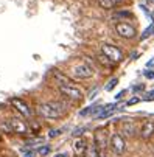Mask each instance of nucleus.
<instances>
[{
  "mask_svg": "<svg viewBox=\"0 0 154 157\" xmlns=\"http://www.w3.org/2000/svg\"><path fill=\"white\" fill-rule=\"evenodd\" d=\"M37 114L48 120H58L67 114V104L62 101H47L37 107Z\"/></svg>",
  "mask_w": 154,
  "mask_h": 157,
  "instance_id": "f257e3e1",
  "label": "nucleus"
},
{
  "mask_svg": "<svg viewBox=\"0 0 154 157\" xmlns=\"http://www.w3.org/2000/svg\"><path fill=\"white\" fill-rule=\"evenodd\" d=\"M59 90L64 97H67L70 100H83L84 98L83 90L73 84H59Z\"/></svg>",
  "mask_w": 154,
  "mask_h": 157,
  "instance_id": "f03ea898",
  "label": "nucleus"
},
{
  "mask_svg": "<svg viewBox=\"0 0 154 157\" xmlns=\"http://www.w3.org/2000/svg\"><path fill=\"white\" fill-rule=\"evenodd\" d=\"M111 143V139H109V134L104 128H98L94 134V145L97 149H106Z\"/></svg>",
  "mask_w": 154,
  "mask_h": 157,
  "instance_id": "7ed1b4c3",
  "label": "nucleus"
},
{
  "mask_svg": "<svg viewBox=\"0 0 154 157\" xmlns=\"http://www.w3.org/2000/svg\"><path fill=\"white\" fill-rule=\"evenodd\" d=\"M101 52L106 58H109L112 62H120L123 59V52L115 47V45H111V44H103L101 45Z\"/></svg>",
  "mask_w": 154,
  "mask_h": 157,
  "instance_id": "20e7f679",
  "label": "nucleus"
},
{
  "mask_svg": "<svg viewBox=\"0 0 154 157\" xmlns=\"http://www.w3.org/2000/svg\"><path fill=\"white\" fill-rule=\"evenodd\" d=\"M115 31L118 33V36L125 39H133L136 36V28L131 24H128V22H118L115 25Z\"/></svg>",
  "mask_w": 154,
  "mask_h": 157,
  "instance_id": "39448f33",
  "label": "nucleus"
},
{
  "mask_svg": "<svg viewBox=\"0 0 154 157\" xmlns=\"http://www.w3.org/2000/svg\"><path fill=\"white\" fill-rule=\"evenodd\" d=\"M109 146H111L112 152L117 154V155L123 154L125 149H126V143H125V140H123V137L120 136V134H112V136H111V143H109Z\"/></svg>",
  "mask_w": 154,
  "mask_h": 157,
  "instance_id": "423d86ee",
  "label": "nucleus"
},
{
  "mask_svg": "<svg viewBox=\"0 0 154 157\" xmlns=\"http://www.w3.org/2000/svg\"><path fill=\"white\" fill-rule=\"evenodd\" d=\"M73 75L76 78L81 79H87V78H92L94 76V69L89 64H78L73 67Z\"/></svg>",
  "mask_w": 154,
  "mask_h": 157,
  "instance_id": "0eeeda50",
  "label": "nucleus"
},
{
  "mask_svg": "<svg viewBox=\"0 0 154 157\" xmlns=\"http://www.w3.org/2000/svg\"><path fill=\"white\" fill-rule=\"evenodd\" d=\"M139 136H140L143 140H148V139H151V137L154 136V121H152V120H148V121H145V123L140 126Z\"/></svg>",
  "mask_w": 154,
  "mask_h": 157,
  "instance_id": "6e6552de",
  "label": "nucleus"
},
{
  "mask_svg": "<svg viewBox=\"0 0 154 157\" xmlns=\"http://www.w3.org/2000/svg\"><path fill=\"white\" fill-rule=\"evenodd\" d=\"M11 104H13L24 117H31V109L28 107V104H27L24 100H20V98H11Z\"/></svg>",
  "mask_w": 154,
  "mask_h": 157,
  "instance_id": "1a4fd4ad",
  "label": "nucleus"
},
{
  "mask_svg": "<svg viewBox=\"0 0 154 157\" xmlns=\"http://www.w3.org/2000/svg\"><path fill=\"white\" fill-rule=\"evenodd\" d=\"M8 123H10L11 132H16V134H27L28 132V128H27L25 121H22L19 118H11V120H8Z\"/></svg>",
  "mask_w": 154,
  "mask_h": 157,
  "instance_id": "9d476101",
  "label": "nucleus"
},
{
  "mask_svg": "<svg viewBox=\"0 0 154 157\" xmlns=\"http://www.w3.org/2000/svg\"><path fill=\"white\" fill-rule=\"evenodd\" d=\"M120 2H121V0H98V5L101 8H104V10H111V8H114Z\"/></svg>",
  "mask_w": 154,
  "mask_h": 157,
  "instance_id": "9b49d317",
  "label": "nucleus"
},
{
  "mask_svg": "<svg viewBox=\"0 0 154 157\" xmlns=\"http://www.w3.org/2000/svg\"><path fill=\"white\" fill-rule=\"evenodd\" d=\"M73 146H75V151H76L78 154H84V152H86V149H87V143H86V140H84V139L76 140Z\"/></svg>",
  "mask_w": 154,
  "mask_h": 157,
  "instance_id": "f8f14e48",
  "label": "nucleus"
},
{
  "mask_svg": "<svg viewBox=\"0 0 154 157\" xmlns=\"http://www.w3.org/2000/svg\"><path fill=\"white\" fill-rule=\"evenodd\" d=\"M123 132L126 134V136H134V134L137 132L136 126H134V121H126L123 124Z\"/></svg>",
  "mask_w": 154,
  "mask_h": 157,
  "instance_id": "ddd939ff",
  "label": "nucleus"
},
{
  "mask_svg": "<svg viewBox=\"0 0 154 157\" xmlns=\"http://www.w3.org/2000/svg\"><path fill=\"white\" fill-rule=\"evenodd\" d=\"M97 107H98L97 104L84 107L83 110H79V117H87V115H92V117H94V114H95V110H97Z\"/></svg>",
  "mask_w": 154,
  "mask_h": 157,
  "instance_id": "4468645a",
  "label": "nucleus"
},
{
  "mask_svg": "<svg viewBox=\"0 0 154 157\" xmlns=\"http://www.w3.org/2000/svg\"><path fill=\"white\" fill-rule=\"evenodd\" d=\"M84 157H100L98 155V149L95 148V145H89L84 152Z\"/></svg>",
  "mask_w": 154,
  "mask_h": 157,
  "instance_id": "2eb2a0df",
  "label": "nucleus"
},
{
  "mask_svg": "<svg viewBox=\"0 0 154 157\" xmlns=\"http://www.w3.org/2000/svg\"><path fill=\"white\" fill-rule=\"evenodd\" d=\"M50 151H52V148H50L48 145H42V146H39V148H37V154H39V155H42V157H44V155H48V154H50Z\"/></svg>",
  "mask_w": 154,
  "mask_h": 157,
  "instance_id": "dca6fc26",
  "label": "nucleus"
},
{
  "mask_svg": "<svg viewBox=\"0 0 154 157\" xmlns=\"http://www.w3.org/2000/svg\"><path fill=\"white\" fill-rule=\"evenodd\" d=\"M117 84H118V79H117V78H112L111 81L107 82V86L104 87V90H106V92H111V90H112V89H114Z\"/></svg>",
  "mask_w": 154,
  "mask_h": 157,
  "instance_id": "f3484780",
  "label": "nucleus"
},
{
  "mask_svg": "<svg viewBox=\"0 0 154 157\" xmlns=\"http://www.w3.org/2000/svg\"><path fill=\"white\" fill-rule=\"evenodd\" d=\"M152 33H154V22H152V24H151V25H149V27H148L145 31H143V34H142V39H146V37H149Z\"/></svg>",
  "mask_w": 154,
  "mask_h": 157,
  "instance_id": "a211bd4d",
  "label": "nucleus"
},
{
  "mask_svg": "<svg viewBox=\"0 0 154 157\" xmlns=\"http://www.w3.org/2000/svg\"><path fill=\"white\" fill-rule=\"evenodd\" d=\"M86 131H87V128H83V126H81V128H76V129H73L72 136H73V137H79V136H83Z\"/></svg>",
  "mask_w": 154,
  "mask_h": 157,
  "instance_id": "6ab92c4d",
  "label": "nucleus"
},
{
  "mask_svg": "<svg viewBox=\"0 0 154 157\" xmlns=\"http://www.w3.org/2000/svg\"><path fill=\"white\" fill-rule=\"evenodd\" d=\"M42 142H44V139H40V137H37V139H31V140H28V142H27V146H34V145H42Z\"/></svg>",
  "mask_w": 154,
  "mask_h": 157,
  "instance_id": "aec40b11",
  "label": "nucleus"
},
{
  "mask_svg": "<svg viewBox=\"0 0 154 157\" xmlns=\"http://www.w3.org/2000/svg\"><path fill=\"white\" fill-rule=\"evenodd\" d=\"M98 61H100L101 64H104L106 67H112V62H109V58H106L104 55H101V56L98 58Z\"/></svg>",
  "mask_w": 154,
  "mask_h": 157,
  "instance_id": "412c9836",
  "label": "nucleus"
},
{
  "mask_svg": "<svg viewBox=\"0 0 154 157\" xmlns=\"http://www.w3.org/2000/svg\"><path fill=\"white\" fill-rule=\"evenodd\" d=\"M59 134H61V129H52V131L48 132V137H50V139H55V137L59 136Z\"/></svg>",
  "mask_w": 154,
  "mask_h": 157,
  "instance_id": "4be33fe9",
  "label": "nucleus"
},
{
  "mask_svg": "<svg viewBox=\"0 0 154 157\" xmlns=\"http://www.w3.org/2000/svg\"><path fill=\"white\" fill-rule=\"evenodd\" d=\"M0 129L5 131V132H11V128H10V123L8 121H3L2 124H0Z\"/></svg>",
  "mask_w": 154,
  "mask_h": 157,
  "instance_id": "5701e85b",
  "label": "nucleus"
},
{
  "mask_svg": "<svg viewBox=\"0 0 154 157\" xmlns=\"http://www.w3.org/2000/svg\"><path fill=\"white\" fill-rule=\"evenodd\" d=\"M143 100H145V101H151V100H154V92L151 90L149 94H146V95L143 97Z\"/></svg>",
  "mask_w": 154,
  "mask_h": 157,
  "instance_id": "b1692460",
  "label": "nucleus"
},
{
  "mask_svg": "<svg viewBox=\"0 0 154 157\" xmlns=\"http://www.w3.org/2000/svg\"><path fill=\"white\" fill-rule=\"evenodd\" d=\"M143 75H145L148 79H154V72H151V70H145Z\"/></svg>",
  "mask_w": 154,
  "mask_h": 157,
  "instance_id": "393cba45",
  "label": "nucleus"
},
{
  "mask_svg": "<svg viewBox=\"0 0 154 157\" xmlns=\"http://www.w3.org/2000/svg\"><path fill=\"white\" fill-rule=\"evenodd\" d=\"M140 101V98H131L128 103H126V106H133V104H137Z\"/></svg>",
  "mask_w": 154,
  "mask_h": 157,
  "instance_id": "a878e982",
  "label": "nucleus"
},
{
  "mask_svg": "<svg viewBox=\"0 0 154 157\" xmlns=\"http://www.w3.org/2000/svg\"><path fill=\"white\" fill-rule=\"evenodd\" d=\"M128 16H131L129 11H121V13H117L115 14V17H128Z\"/></svg>",
  "mask_w": 154,
  "mask_h": 157,
  "instance_id": "bb28decb",
  "label": "nucleus"
},
{
  "mask_svg": "<svg viewBox=\"0 0 154 157\" xmlns=\"http://www.w3.org/2000/svg\"><path fill=\"white\" fill-rule=\"evenodd\" d=\"M125 94H126V90H121V92H118V94L115 95V101H120V100L125 97Z\"/></svg>",
  "mask_w": 154,
  "mask_h": 157,
  "instance_id": "cd10ccee",
  "label": "nucleus"
},
{
  "mask_svg": "<svg viewBox=\"0 0 154 157\" xmlns=\"http://www.w3.org/2000/svg\"><path fill=\"white\" fill-rule=\"evenodd\" d=\"M97 92H98V89H94V90H92V92H90V94H89V98H90V100H92V98H94V97H95V95H97Z\"/></svg>",
  "mask_w": 154,
  "mask_h": 157,
  "instance_id": "c85d7f7f",
  "label": "nucleus"
},
{
  "mask_svg": "<svg viewBox=\"0 0 154 157\" xmlns=\"http://www.w3.org/2000/svg\"><path fill=\"white\" fill-rule=\"evenodd\" d=\"M142 89H143V84H142V86H134L133 90H134V92H139V90H142Z\"/></svg>",
  "mask_w": 154,
  "mask_h": 157,
  "instance_id": "c756f323",
  "label": "nucleus"
},
{
  "mask_svg": "<svg viewBox=\"0 0 154 157\" xmlns=\"http://www.w3.org/2000/svg\"><path fill=\"white\" fill-rule=\"evenodd\" d=\"M34 155H36V152H34V151H30V152H27L24 157H34Z\"/></svg>",
  "mask_w": 154,
  "mask_h": 157,
  "instance_id": "7c9ffc66",
  "label": "nucleus"
},
{
  "mask_svg": "<svg viewBox=\"0 0 154 157\" xmlns=\"http://www.w3.org/2000/svg\"><path fill=\"white\" fill-rule=\"evenodd\" d=\"M148 67H154V58L151 59V61H148V64H146Z\"/></svg>",
  "mask_w": 154,
  "mask_h": 157,
  "instance_id": "2f4dec72",
  "label": "nucleus"
},
{
  "mask_svg": "<svg viewBox=\"0 0 154 157\" xmlns=\"http://www.w3.org/2000/svg\"><path fill=\"white\" fill-rule=\"evenodd\" d=\"M55 157H65V155H64V154H56Z\"/></svg>",
  "mask_w": 154,
  "mask_h": 157,
  "instance_id": "473e14b6",
  "label": "nucleus"
},
{
  "mask_svg": "<svg viewBox=\"0 0 154 157\" xmlns=\"http://www.w3.org/2000/svg\"><path fill=\"white\" fill-rule=\"evenodd\" d=\"M152 92H154V90H152Z\"/></svg>",
  "mask_w": 154,
  "mask_h": 157,
  "instance_id": "72a5a7b5",
  "label": "nucleus"
}]
</instances>
